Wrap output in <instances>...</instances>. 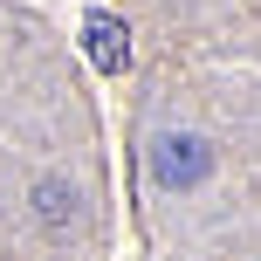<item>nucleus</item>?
<instances>
[{
	"label": "nucleus",
	"instance_id": "1",
	"mask_svg": "<svg viewBox=\"0 0 261 261\" xmlns=\"http://www.w3.org/2000/svg\"><path fill=\"white\" fill-rule=\"evenodd\" d=\"M213 172V151L199 138H186V130H172V138H158L151 144V179L158 186H172V193H186V186H199Z\"/></svg>",
	"mask_w": 261,
	"mask_h": 261
},
{
	"label": "nucleus",
	"instance_id": "3",
	"mask_svg": "<svg viewBox=\"0 0 261 261\" xmlns=\"http://www.w3.org/2000/svg\"><path fill=\"white\" fill-rule=\"evenodd\" d=\"M35 199H41V220H69V199H76V193H69L62 179H41Z\"/></svg>",
	"mask_w": 261,
	"mask_h": 261
},
{
	"label": "nucleus",
	"instance_id": "2",
	"mask_svg": "<svg viewBox=\"0 0 261 261\" xmlns=\"http://www.w3.org/2000/svg\"><path fill=\"white\" fill-rule=\"evenodd\" d=\"M83 41H90V62L103 69V76H124V62H130V28L117 21V14H90Z\"/></svg>",
	"mask_w": 261,
	"mask_h": 261
}]
</instances>
